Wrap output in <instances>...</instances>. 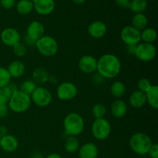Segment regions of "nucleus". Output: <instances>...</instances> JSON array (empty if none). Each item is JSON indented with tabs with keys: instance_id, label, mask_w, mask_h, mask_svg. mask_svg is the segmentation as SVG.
<instances>
[{
	"instance_id": "obj_1",
	"label": "nucleus",
	"mask_w": 158,
	"mask_h": 158,
	"mask_svg": "<svg viewBox=\"0 0 158 158\" xmlns=\"http://www.w3.org/2000/svg\"><path fill=\"white\" fill-rule=\"evenodd\" d=\"M97 71L103 78H115L121 71V63L117 56L104 54L97 60Z\"/></svg>"
},
{
	"instance_id": "obj_2",
	"label": "nucleus",
	"mask_w": 158,
	"mask_h": 158,
	"mask_svg": "<svg viewBox=\"0 0 158 158\" xmlns=\"http://www.w3.org/2000/svg\"><path fill=\"white\" fill-rule=\"evenodd\" d=\"M85 127L84 120L80 114L70 113L63 120V128L68 136H77L82 134Z\"/></svg>"
},
{
	"instance_id": "obj_3",
	"label": "nucleus",
	"mask_w": 158,
	"mask_h": 158,
	"mask_svg": "<svg viewBox=\"0 0 158 158\" xmlns=\"http://www.w3.org/2000/svg\"><path fill=\"white\" fill-rule=\"evenodd\" d=\"M30 96L22 92L19 89L14 91L12 94L10 100L8 103L9 108L14 113L21 114L28 110L31 106Z\"/></svg>"
},
{
	"instance_id": "obj_4",
	"label": "nucleus",
	"mask_w": 158,
	"mask_h": 158,
	"mask_svg": "<svg viewBox=\"0 0 158 158\" xmlns=\"http://www.w3.org/2000/svg\"><path fill=\"white\" fill-rule=\"evenodd\" d=\"M153 144L152 140L144 133H136L130 139L131 150L139 155H145Z\"/></svg>"
},
{
	"instance_id": "obj_5",
	"label": "nucleus",
	"mask_w": 158,
	"mask_h": 158,
	"mask_svg": "<svg viewBox=\"0 0 158 158\" xmlns=\"http://www.w3.org/2000/svg\"><path fill=\"white\" fill-rule=\"evenodd\" d=\"M35 46L41 55L46 57L53 56L57 53L59 45L56 40L50 35H43L35 42Z\"/></svg>"
},
{
	"instance_id": "obj_6",
	"label": "nucleus",
	"mask_w": 158,
	"mask_h": 158,
	"mask_svg": "<svg viewBox=\"0 0 158 158\" xmlns=\"http://www.w3.org/2000/svg\"><path fill=\"white\" fill-rule=\"evenodd\" d=\"M91 132L94 138L97 140H105L110 134L111 125L105 118L95 119L91 127Z\"/></svg>"
},
{
	"instance_id": "obj_7",
	"label": "nucleus",
	"mask_w": 158,
	"mask_h": 158,
	"mask_svg": "<svg viewBox=\"0 0 158 158\" xmlns=\"http://www.w3.org/2000/svg\"><path fill=\"white\" fill-rule=\"evenodd\" d=\"M157 49L153 43H140L137 45L134 51V55L142 62H150L156 56Z\"/></svg>"
},
{
	"instance_id": "obj_8",
	"label": "nucleus",
	"mask_w": 158,
	"mask_h": 158,
	"mask_svg": "<svg viewBox=\"0 0 158 158\" xmlns=\"http://www.w3.org/2000/svg\"><path fill=\"white\" fill-rule=\"evenodd\" d=\"M31 100L40 107H46L52 101V94L50 91L43 86H37L30 95Z\"/></svg>"
},
{
	"instance_id": "obj_9",
	"label": "nucleus",
	"mask_w": 158,
	"mask_h": 158,
	"mask_svg": "<svg viewBox=\"0 0 158 158\" xmlns=\"http://www.w3.org/2000/svg\"><path fill=\"white\" fill-rule=\"evenodd\" d=\"M120 38L127 46H137L141 41L140 32L132 26H125L120 32Z\"/></svg>"
},
{
	"instance_id": "obj_10",
	"label": "nucleus",
	"mask_w": 158,
	"mask_h": 158,
	"mask_svg": "<svg viewBox=\"0 0 158 158\" xmlns=\"http://www.w3.org/2000/svg\"><path fill=\"white\" fill-rule=\"evenodd\" d=\"M78 94V89L77 86L70 82H64L60 84L57 87L56 94L60 100H71L75 98Z\"/></svg>"
},
{
	"instance_id": "obj_11",
	"label": "nucleus",
	"mask_w": 158,
	"mask_h": 158,
	"mask_svg": "<svg viewBox=\"0 0 158 158\" xmlns=\"http://www.w3.org/2000/svg\"><path fill=\"white\" fill-rule=\"evenodd\" d=\"M0 38H1V41L3 44L7 46L13 47L15 45L20 42L21 35L17 29L9 27L2 31Z\"/></svg>"
},
{
	"instance_id": "obj_12",
	"label": "nucleus",
	"mask_w": 158,
	"mask_h": 158,
	"mask_svg": "<svg viewBox=\"0 0 158 158\" xmlns=\"http://www.w3.org/2000/svg\"><path fill=\"white\" fill-rule=\"evenodd\" d=\"M78 65L80 70L84 73H93L97 71V60L93 56L85 55L80 58Z\"/></svg>"
},
{
	"instance_id": "obj_13",
	"label": "nucleus",
	"mask_w": 158,
	"mask_h": 158,
	"mask_svg": "<svg viewBox=\"0 0 158 158\" xmlns=\"http://www.w3.org/2000/svg\"><path fill=\"white\" fill-rule=\"evenodd\" d=\"M44 26L40 21L31 22L26 29V35L35 42L44 35Z\"/></svg>"
},
{
	"instance_id": "obj_14",
	"label": "nucleus",
	"mask_w": 158,
	"mask_h": 158,
	"mask_svg": "<svg viewBox=\"0 0 158 158\" xmlns=\"http://www.w3.org/2000/svg\"><path fill=\"white\" fill-rule=\"evenodd\" d=\"M33 6L37 13L42 15H46L53 12L56 4L54 0H35Z\"/></svg>"
},
{
	"instance_id": "obj_15",
	"label": "nucleus",
	"mask_w": 158,
	"mask_h": 158,
	"mask_svg": "<svg viewBox=\"0 0 158 158\" xmlns=\"http://www.w3.org/2000/svg\"><path fill=\"white\" fill-rule=\"evenodd\" d=\"M87 32L89 35L94 39H101L106 35L107 32V26L101 21L93 22L88 26Z\"/></svg>"
},
{
	"instance_id": "obj_16",
	"label": "nucleus",
	"mask_w": 158,
	"mask_h": 158,
	"mask_svg": "<svg viewBox=\"0 0 158 158\" xmlns=\"http://www.w3.org/2000/svg\"><path fill=\"white\" fill-rule=\"evenodd\" d=\"M19 147L18 139L13 135L7 134L0 139V148L6 152H14Z\"/></svg>"
},
{
	"instance_id": "obj_17",
	"label": "nucleus",
	"mask_w": 158,
	"mask_h": 158,
	"mask_svg": "<svg viewBox=\"0 0 158 158\" xmlns=\"http://www.w3.org/2000/svg\"><path fill=\"white\" fill-rule=\"evenodd\" d=\"M98 156V148L94 143H86L79 149L80 158H97Z\"/></svg>"
},
{
	"instance_id": "obj_18",
	"label": "nucleus",
	"mask_w": 158,
	"mask_h": 158,
	"mask_svg": "<svg viewBox=\"0 0 158 158\" xmlns=\"http://www.w3.org/2000/svg\"><path fill=\"white\" fill-rule=\"evenodd\" d=\"M7 70L11 78H19L24 75L26 72V66L24 63L19 60H14L9 63Z\"/></svg>"
},
{
	"instance_id": "obj_19",
	"label": "nucleus",
	"mask_w": 158,
	"mask_h": 158,
	"mask_svg": "<svg viewBox=\"0 0 158 158\" xmlns=\"http://www.w3.org/2000/svg\"><path fill=\"white\" fill-rule=\"evenodd\" d=\"M111 114L115 118H122L127 113V105L123 100H117L111 105Z\"/></svg>"
},
{
	"instance_id": "obj_20",
	"label": "nucleus",
	"mask_w": 158,
	"mask_h": 158,
	"mask_svg": "<svg viewBox=\"0 0 158 158\" xmlns=\"http://www.w3.org/2000/svg\"><path fill=\"white\" fill-rule=\"evenodd\" d=\"M129 103L133 107L141 108L147 103L146 95L140 90H136L131 94L129 97Z\"/></svg>"
},
{
	"instance_id": "obj_21",
	"label": "nucleus",
	"mask_w": 158,
	"mask_h": 158,
	"mask_svg": "<svg viewBox=\"0 0 158 158\" xmlns=\"http://www.w3.org/2000/svg\"><path fill=\"white\" fill-rule=\"evenodd\" d=\"M147 103L154 109L158 108V86L152 85L151 88L145 93Z\"/></svg>"
},
{
	"instance_id": "obj_22",
	"label": "nucleus",
	"mask_w": 158,
	"mask_h": 158,
	"mask_svg": "<svg viewBox=\"0 0 158 158\" xmlns=\"http://www.w3.org/2000/svg\"><path fill=\"white\" fill-rule=\"evenodd\" d=\"M32 80L35 83L43 84L49 80V72L44 67H37L32 72Z\"/></svg>"
},
{
	"instance_id": "obj_23",
	"label": "nucleus",
	"mask_w": 158,
	"mask_h": 158,
	"mask_svg": "<svg viewBox=\"0 0 158 158\" xmlns=\"http://www.w3.org/2000/svg\"><path fill=\"white\" fill-rule=\"evenodd\" d=\"M17 90L16 85L13 83H9L6 86L0 88V103H7L10 100L14 91Z\"/></svg>"
},
{
	"instance_id": "obj_24",
	"label": "nucleus",
	"mask_w": 158,
	"mask_h": 158,
	"mask_svg": "<svg viewBox=\"0 0 158 158\" xmlns=\"http://www.w3.org/2000/svg\"><path fill=\"white\" fill-rule=\"evenodd\" d=\"M148 24V19L146 15L143 13H137L134 15L132 19V26L140 31L146 29Z\"/></svg>"
},
{
	"instance_id": "obj_25",
	"label": "nucleus",
	"mask_w": 158,
	"mask_h": 158,
	"mask_svg": "<svg viewBox=\"0 0 158 158\" xmlns=\"http://www.w3.org/2000/svg\"><path fill=\"white\" fill-rule=\"evenodd\" d=\"M80 142L75 136H68L64 143V148L66 152L73 154L80 149Z\"/></svg>"
},
{
	"instance_id": "obj_26",
	"label": "nucleus",
	"mask_w": 158,
	"mask_h": 158,
	"mask_svg": "<svg viewBox=\"0 0 158 158\" xmlns=\"http://www.w3.org/2000/svg\"><path fill=\"white\" fill-rule=\"evenodd\" d=\"M34 9L32 2L30 0H20L16 4V10L21 15H27Z\"/></svg>"
},
{
	"instance_id": "obj_27",
	"label": "nucleus",
	"mask_w": 158,
	"mask_h": 158,
	"mask_svg": "<svg viewBox=\"0 0 158 158\" xmlns=\"http://www.w3.org/2000/svg\"><path fill=\"white\" fill-rule=\"evenodd\" d=\"M129 9L135 14L143 13L148 9V2L146 0H131Z\"/></svg>"
},
{
	"instance_id": "obj_28",
	"label": "nucleus",
	"mask_w": 158,
	"mask_h": 158,
	"mask_svg": "<svg viewBox=\"0 0 158 158\" xmlns=\"http://www.w3.org/2000/svg\"><path fill=\"white\" fill-rule=\"evenodd\" d=\"M140 36L143 43H153L157 39V33L153 28H146L140 32Z\"/></svg>"
},
{
	"instance_id": "obj_29",
	"label": "nucleus",
	"mask_w": 158,
	"mask_h": 158,
	"mask_svg": "<svg viewBox=\"0 0 158 158\" xmlns=\"http://www.w3.org/2000/svg\"><path fill=\"white\" fill-rule=\"evenodd\" d=\"M111 94L116 98H120L124 95L126 92V86L124 83L120 81H115L110 86Z\"/></svg>"
},
{
	"instance_id": "obj_30",
	"label": "nucleus",
	"mask_w": 158,
	"mask_h": 158,
	"mask_svg": "<svg viewBox=\"0 0 158 158\" xmlns=\"http://www.w3.org/2000/svg\"><path fill=\"white\" fill-rule=\"evenodd\" d=\"M36 87V83L33 80H26L21 83L19 86V90L30 96Z\"/></svg>"
},
{
	"instance_id": "obj_31",
	"label": "nucleus",
	"mask_w": 158,
	"mask_h": 158,
	"mask_svg": "<svg viewBox=\"0 0 158 158\" xmlns=\"http://www.w3.org/2000/svg\"><path fill=\"white\" fill-rule=\"evenodd\" d=\"M106 114V108L103 103H97L93 106L92 114L95 119L104 118Z\"/></svg>"
},
{
	"instance_id": "obj_32",
	"label": "nucleus",
	"mask_w": 158,
	"mask_h": 158,
	"mask_svg": "<svg viewBox=\"0 0 158 158\" xmlns=\"http://www.w3.org/2000/svg\"><path fill=\"white\" fill-rule=\"evenodd\" d=\"M11 77L7 69L0 66V88L5 87L11 82Z\"/></svg>"
},
{
	"instance_id": "obj_33",
	"label": "nucleus",
	"mask_w": 158,
	"mask_h": 158,
	"mask_svg": "<svg viewBox=\"0 0 158 158\" xmlns=\"http://www.w3.org/2000/svg\"><path fill=\"white\" fill-rule=\"evenodd\" d=\"M12 48H13L12 49H13V53L18 57L24 56L26 54V52H27V47H26V46L24 43H21V42L17 43Z\"/></svg>"
},
{
	"instance_id": "obj_34",
	"label": "nucleus",
	"mask_w": 158,
	"mask_h": 158,
	"mask_svg": "<svg viewBox=\"0 0 158 158\" xmlns=\"http://www.w3.org/2000/svg\"><path fill=\"white\" fill-rule=\"evenodd\" d=\"M151 86H152V83H151V82L147 78H141L138 81V83H137L138 90L141 91V92L144 93V94L151 87Z\"/></svg>"
},
{
	"instance_id": "obj_35",
	"label": "nucleus",
	"mask_w": 158,
	"mask_h": 158,
	"mask_svg": "<svg viewBox=\"0 0 158 158\" xmlns=\"http://www.w3.org/2000/svg\"><path fill=\"white\" fill-rule=\"evenodd\" d=\"M151 158H158V145L157 143H153L148 153Z\"/></svg>"
},
{
	"instance_id": "obj_36",
	"label": "nucleus",
	"mask_w": 158,
	"mask_h": 158,
	"mask_svg": "<svg viewBox=\"0 0 158 158\" xmlns=\"http://www.w3.org/2000/svg\"><path fill=\"white\" fill-rule=\"evenodd\" d=\"M15 0H0V4L4 9H10L15 6Z\"/></svg>"
},
{
	"instance_id": "obj_37",
	"label": "nucleus",
	"mask_w": 158,
	"mask_h": 158,
	"mask_svg": "<svg viewBox=\"0 0 158 158\" xmlns=\"http://www.w3.org/2000/svg\"><path fill=\"white\" fill-rule=\"evenodd\" d=\"M9 106L7 103H0V118L6 117L9 112Z\"/></svg>"
},
{
	"instance_id": "obj_38",
	"label": "nucleus",
	"mask_w": 158,
	"mask_h": 158,
	"mask_svg": "<svg viewBox=\"0 0 158 158\" xmlns=\"http://www.w3.org/2000/svg\"><path fill=\"white\" fill-rule=\"evenodd\" d=\"M117 6H120V8L123 9H127L130 7V4H131V0H115Z\"/></svg>"
},
{
	"instance_id": "obj_39",
	"label": "nucleus",
	"mask_w": 158,
	"mask_h": 158,
	"mask_svg": "<svg viewBox=\"0 0 158 158\" xmlns=\"http://www.w3.org/2000/svg\"><path fill=\"white\" fill-rule=\"evenodd\" d=\"M8 134V129L5 126H0V139Z\"/></svg>"
},
{
	"instance_id": "obj_40",
	"label": "nucleus",
	"mask_w": 158,
	"mask_h": 158,
	"mask_svg": "<svg viewBox=\"0 0 158 158\" xmlns=\"http://www.w3.org/2000/svg\"><path fill=\"white\" fill-rule=\"evenodd\" d=\"M25 41H26V44L29 45V46H35V41L32 40V39H30L29 36H27L26 35V38H25Z\"/></svg>"
},
{
	"instance_id": "obj_41",
	"label": "nucleus",
	"mask_w": 158,
	"mask_h": 158,
	"mask_svg": "<svg viewBox=\"0 0 158 158\" xmlns=\"http://www.w3.org/2000/svg\"><path fill=\"white\" fill-rule=\"evenodd\" d=\"M46 158H62V157L56 153H52V154H49Z\"/></svg>"
},
{
	"instance_id": "obj_42",
	"label": "nucleus",
	"mask_w": 158,
	"mask_h": 158,
	"mask_svg": "<svg viewBox=\"0 0 158 158\" xmlns=\"http://www.w3.org/2000/svg\"><path fill=\"white\" fill-rule=\"evenodd\" d=\"M72 1L74 3H76V4L80 5V4H83V3H84L85 2H86V0H72Z\"/></svg>"
},
{
	"instance_id": "obj_43",
	"label": "nucleus",
	"mask_w": 158,
	"mask_h": 158,
	"mask_svg": "<svg viewBox=\"0 0 158 158\" xmlns=\"http://www.w3.org/2000/svg\"><path fill=\"white\" fill-rule=\"evenodd\" d=\"M31 158H41V157H31Z\"/></svg>"
}]
</instances>
